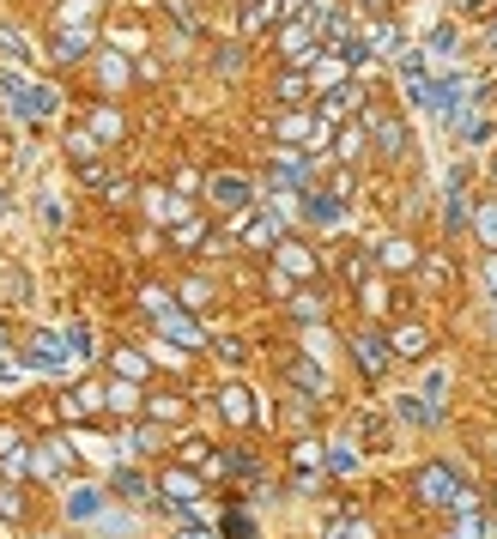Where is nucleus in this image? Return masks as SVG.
<instances>
[{
	"instance_id": "obj_1",
	"label": "nucleus",
	"mask_w": 497,
	"mask_h": 539,
	"mask_svg": "<svg viewBox=\"0 0 497 539\" xmlns=\"http://www.w3.org/2000/svg\"><path fill=\"white\" fill-rule=\"evenodd\" d=\"M0 98L13 103L24 121H49L61 109V91L55 85H37V80H24V73H0Z\"/></svg>"
},
{
	"instance_id": "obj_2",
	"label": "nucleus",
	"mask_w": 497,
	"mask_h": 539,
	"mask_svg": "<svg viewBox=\"0 0 497 539\" xmlns=\"http://www.w3.org/2000/svg\"><path fill=\"white\" fill-rule=\"evenodd\" d=\"M279 231H285V213L279 206H261V213H243L237 219V237L249 249H279Z\"/></svg>"
},
{
	"instance_id": "obj_3",
	"label": "nucleus",
	"mask_w": 497,
	"mask_h": 539,
	"mask_svg": "<svg viewBox=\"0 0 497 539\" xmlns=\"http://www.w3.org/2000/svg\"><path fill=\"white\" fill-rule=\"evenodd\" d=\"M413 491H418L425 503H437V509H443V503H455V497H461V485H455V467H443V460H431V467H418Z\"/></svg>"
},
{
	"instance_id": "obj_4",
	"label": "nucleus",
	"mask_w": 497,
	"mask_h": 539,
	"mask_svg": "<svg viewBox=\"0 0 497 539\" xmlns=\"http://www.w3.org/2000/svg\"><path fill=\"white\" fill-rule=\"evenodd\" d=\"M73 358H80V352L61 340V334H31V345H24V364H31V370H67Z\"/></svg>"
},
{
	"instance_id": "obj_5",
	"label": "nucleus",
	"mask_w": 497,
	"mask_h": 539,
	"mask_svg": "<svg viewBox=\"0 0 497 539\" xmlns=\"http://www.w3.org/2000/svg\"><path fill=\"white\" fill-rule=\"evenodd\" d=\"M206 200L225 206V213H249V206H255V182L249 176H213L206 182Z\"/></svg>"
},
{
	"instance_id": "obj_6",
	"label": "nucleus",
	"mask_w": 497,
	"mask_h": 539,
	"mask_svg": "<svg viewBox=\"0 0 497 539\" xmlns=\"http://www.w3.org/2000/svg\"><path fill=\"white\" fill-rule=\"evenodd\" d=\"M67 158H73V170H80V182H103L98 134H67Z\"/></svg>"
},
{
	"instance_id": "obj_7",
	"label": "nucleus",
	"mask_w": 497,
	"mask_h": 539,
	"mask_svg": "<svg viewBox=\"0 0 497 539\" xmlns=\"http://www.w3.org/2000/svg\"><path fill=\"white\" fill-rule=\"evenodd\" d=\"M152 321H158V334L164 340H177V345H200V327L188 316H182L177 303H164V309H152Z\"/></svg>"
},
{
	"instance_id": "obj_8",
	"label": "nucleus",
	"mask_w": 497,
	"mask_h": 539,
	"mask_svg": "<svg viewBox=\"0 0 497 539\" xmlns=\"http://www.w3.org/2000/svg\"><path fill=\"white\" fill-rule=\"evenodd\" d=\"M49 55L55 61H85L91 55V31H85V24H61L55 43H49Z\"/></svg>"
},
{
	"instance_id": "obj_9",
	"label": "nucleus",
	"mask_w": 497,
	"mask_h": 539,
	"mask_svg": "<svg viewBox=\"0 0 497 539\" xmlns=\"http://www.w3.org/2000/svg\"><path fill=\"white\" fill-rule=\"evenodd\" d=\"M146 213H152L158 224H182L188 219V200L170 194V188H146Z\"/></svg>"
},
{
	"instance_id": "obj_10",
	"label": "nucleus",
	"mask_w": 497,
	"mask_h": 539,
	"mask_svg": "<svg viewBox=\"0 0 497 539\" xmlns=\"http://www.w3.org/2000/svg\"><path fill=\"white\" fill-rule=\"evenodd\" d=\"M352 358H358L364 376H382V370H388V340H377V334H358V340H352Z\"/></svg>"
},
{
	"instance_id": "obj_11",
	"label": "nucleus",
	"mask_w": 497,
	"mask_h": 539,
	"mask_svg": "<svg viewBox=\"0 0 497 539\" xmlns=\"http://www.w3.org/2000/svg\"><path fill=\"white\" fill-rule=\"evenodd\" d=\"M273 255H279V273H285V279H310V273H316V255H310L303 242H279Z\"/></svg>"
},
{
	"instance_id": "obj_12",
	"label": "nucleus",
	"mask_w": 497,
	"mask_h": 539,
	"mask_svg": "<svg viewBox=\"0 0 497 539\" xmlns=\"http://www.w3.org/2000/svg\"><path fill=\"white\" fill-rule=\"evenodd\" d=\"M303 219H310V224H328V231H334V224L346 219V200H339V194H303Z\"/></svg>"
},
{
	"instance_id": "obj_13",
	"label": "nucleus",
	"mask_w": 497,
	"mask_h": 539,
	"mask_svg": "<svg viewBox=\"0 0 497 539\" xmlns=\"http://www.w3.org/2000/svg\"><path fill=\"white\" fill-rule=\"evenodd\" d=\"M67 515L73 521H98L103 515V491L98 485H73V491H67Z\"/></svg>"
},
{
	"instance_id": "obj_14",
	"label": "nucleus",
	"mask_w": 497,
	"mask_h": 539,
	"mask_svg": "<svg viewBox=\"0 0 497 539\" xmlns=\"http://www.w3.org/2000/svg\"><path fill=\"white\" fill-rule=\"evenodd\" d=\"M370 134H377V146L395 158V152H406V128H400L395 116H370Z\"/></svg>"
},
{
	"instance_id": "obj_15",
	"label": "nucleus",
	"mask_w": 497,
	"mask_h": 539,
	"mask_svg": "<svg viewBox=\"0 0 497 539\" xmlns=\"http://www.w3.org/2000/svg\"><path fill=\"white\" fill-rule=\"evenodd\" d=\"M219 412H225L231 424H249V419H255V406H249V388H237V382H231V388L219 394Z\"/></svg>"
},
{
	"instance_id": "obj_16",
	"label": "nucleus",
	"mask_w": 497,
	"mask_h": 539,
	"mask_svg": "<svg viewBox=\"0 0 497 539\" xmlns=\"http://www.w3.org/2000/svg\"><path fill=\"white\" fill-rule=\"evenodd\" d=\"M358 103H364V91H358V85H334V91L321 98V116H352Z\"/></svg>"
},
{
	"instance_id": "obj_17",
	"label": "nucleus",
	"mask_w": 497,
	"mask_h": 539,
	"mask_svg": "<svg viewBox=\"0 0 497 539\" xmlns=\"http://www.w3.org/2000/svg\"><path fill=\"white\" fill-rule=\"evenodd\" d=\"M158 491H170V503H200V479H195V473H164Z\"/></svg>"
},
{
	"instance_id": "obj_18",
	"label": "nucleus",
	"mask_w": 497,
	"mask_h": 539,
	"mask_svg": "<svg viewBox=\"0 0 497 539\" xmlns=\"http://www.w3.org/2000/svg\"><path fill=\"white\" fill-rule=\"evenodd\" d=\"M98 406H103V388H73V394L61 400L67 419H85V412H98Z\"/></svg>"
},
{
	"instance_id": "obj_19",
	"label": "nucleus",
	"mask_w": 497,
	"mask_h": 539,
	"mask_svg": "<svg viewBox=\"0 0 497 539\" xmlns=\"http://www.w3.org/2000/svg\"><path fill=\"white\" fill-rule=\"evenodd\" d=\"M110 491H116V497H128V503H139L146 491H152V485H146V473H134V467H121L116 479H110Z\"/></svg>"
},
{
	"instance_id": "obj_20",
	"label": "nucleus",
	"mask_w": 497,
	"mask_h": 539,
	"mask_svg": "<svg viewBox=\"0 0 497 539\" xmlns=\"http://www.w3.org/2000/svg\"><path fill=\"white\" fill-rule=\"evenodd\" d=\"M395 352H400V358H425V352H431V334H425V327H400Z\"/></svg>"
},
{
	"instance_id": "obj_21",
	"label": "nucleus",
	"mask_w": 497,
	"mask_h": 539,
	"mask_svg": "<svg viewBox=\"0 0 497 539\" xmlns=\"http://www.w3.org/2000/svg\"><path fill=\"white\" fill-rule=\"evenodd\" d=\"M292 382H298L303 394H328V370L321 364H292Z\"/></svg>"
},
{
	"instance_id": "obj_22",
	"label": "nucleus",
	"mask_w": 497,
	"mask_h": 539,
	"mask_svg": "<svg viewBox=\"0 0 497 539\" xmlns=\"http://www.w3.org/2000/svg\"><path fill=\"white\" fill-rule=\"evenodd\" d=\"M413 260H418V249H413L406 237H388V242H382V267H395V273H400V267H413Z\"/></svg>"
},
{
	"instance_id": "obj_23",
	"label": "nucleus",
	"mask_w": 497,
	"mask_h": 539,
	"mask_svg": "<svg viewBox=\"0 0 497 539\" xmlns=\"http://www.w3.org/2000/svg\"><path fill=\"white\" fill-rule=\"evenodd\" d=\"M279 19V0H249L243 6V31H261V24H273Z\"/></svg>"
},
{
	"instance_id": "obj_24",
	"label": "nucleus",
	"mask_w": 497,
	"mask_h": 539,
	"mask_svg": "<svg viewBox=\"0 0 497 539\" xmlns=\"http://www.w3.org/2000/svg\"><path fill=\"white\" fill-rule=\"evenodd\" d=\"M61 467H67V442H49L43 455H31V473H43V479H49V473H61Z\"/></svg>"
},
{
	"instance_id": "obj_25",
	"label": "nucleus",
	"mask_w": 497,
	"mask_h": 539,
	"mask_svg": "<svg viewBox=\"0 0 497 539\" xmlns=\"http://www.w3.org/2000/svg\"><path fill=\"white\" fill-rule=\"evenodd\" d=\"M473 224H479V237H485V249L497 255V200H485V206H473Z\"/></svg>"
},
{
	"instance_id": "obj_26",
	"label": "nucleus",
	"mask_w": 497,
	"mask_h": 539,
	"mask_svg": "<svg viewBox=\"0 0 497 539\" xmlns=\"http://www.w3.org/2000/svg\"><path fill=\"white\" fill-rule=\"evenodd\" d=\"M0 55H6V61H19V67H24V61H31V43H24L19 31H13V24H0Z\"/></svg>"
},
{
	"instance_id": "obj_27",
	"label": "nucleus",
	"mask_w": 497,
	"mask_h": 539,
	"mask_svg": "<svg viewBox=\"0 0 497 539\" xmlns=\"http://www.w3.org/2000/svg\"><path fill=\"white\" fill-rule=\"evenodd\" d=\"M91 134H98V140H121V116L110 109V103H103L98 116H91Z\"/></svg>"
},
{
	"instance_id": "obj_28",
	"label": "nucleus",
	"mask_w": 497,
	"mask_h": 539,
	"mask_svg": "<svg viewBox=\"0 0 497 539\" xmlns=\"http://www.w3.org/2000/svg\"><path fill=\"white\" fill-rule=\"evenodd\" d=\"M103 400H110L116 412H134V406H139V388H134V382H116V388H103Z\"/></svg>"
},
{
	"instance_id": "obj_29",
	"label": "nucleus",
	"mask_w": 497,
	"mask_h": 539,
	"mask_svg": "<svg viewBox=\"0 0 497 539\" xmlns=\"http://www.w3.org/2000/svg\"><path fill=\"white\" fill-rule=\"evenodd\" d=\"M334 152H339V158H358V152H364V128H339Z\"/></svg>"
},
{
	"instance_id": "obj_30",
	"label": "nucleus",
	"mask_w": 497,
	"mask_h": 539,
	"mask_svg": "<svg viewBox=\"0 0 497 539\" xmlns=\"http://www.w3.org/2000/svg\"><path fill=\"white\" fill-rule=\"evenodd\" d=\"M206 303H213V285H206V279L182 285V309H206Z\"/></svg>"
},
{
	"instance_id": "obj_31",
	"label": "nucleus",
	"mask_w": 497,
	"mask_h": 539,
	"mask_svg": "<svg viewBox=\"0 0 497 539\" xmlns=\"http://www.w3.org/2000/svg\"><path fill=\"white\" fill-rule=\"evenodd\" d=\"M98 73H103V85L116 91V85H128V61H121V55H103V61H98Z\"/></svg>"
},
{
	"instance_id": "obj_32",
	"label": "nucleus",
	"mask_w": 497,
	"mask_h": 539,
	"mask_svg": "<svg viewBox=\"0 0 497 539\" xmlns=\"http://www.w3.org/2000/svg\"><path fill=\"white\" fill-rule=\"evenodd\" d=\"M400 419H413V424H431V419H437V406H431V400H413V394H406V400H400Z\"/></svg>"
},
{
	"instance_id": "obj_33",
	"label": "nucleus",
	"mask_w": 497,
	"mask_h": 539,
	"mask_svg": "<svg viewBox=\"0 0 497 539\" xmlns=\"http://www.w3.org/2000/svg\"><path fill=\"white\" fill-rule=\"evenodd\" d=\"M98 13V0H61V24H85Z\"/></svg>"
},
{
	"instance_id": "obj_34",
	"label": "nucleus",
	"mask_w": 497,
	"mask_h": 539,
	"mask_svg": "<svg viewBox=\"0 0 497 539\" xmlns=\"http://www.w3.org/2000/svg\"><path fill=\"white\" fill-rule=\"evenodd\" d=\"M339 73H346V61H339V55H321V61H316V85H328V91H334Z\"/></svg>"
},
{
	"instance_id": "obj_35",
	"label": "nucleus",
	"mask_w": 497,
	"mask_h": 539,
	"mask_svg": "<svg viewBox=\"0 0 497 539\" xmlns=\"http://www.w3.org/2000/svg\"><path fill=\"white\" fill-rule=\"evenodd\" d=\"M303 91H310V80H303L298 67H292V73H285V80H279V98H285V103H298Z\"/></svg>"
},
{
	"instance_id": "obj_36",
	"label": "nucleus",
	"mask_w": 497,
	"mask_h": 539,
	"mask_svg": "<svg viewBox=\"0 0 497 539\" xmlns=\"http://www.w3.org/2000/svg\"><path fill=\"white\" fill-rule=\"evenodd\" d=\"M116 370H121V382H134V376H146V358L139 352H116Z\"/></svg>"
},
{
	"instance_id": "obj_37",
	"label": "nucleus",
	"mask_w": 497,
	"mask_h": 539,
	"mask_svg": "<svg viewBox=\"0 0 497 539\" xmlns=\"http://www.w3.org/2000/svg\"><path fill=\"white\" fill-rule=\"evenodd\" d=\"M200 237H206V224H200V219H182L177 224V249H195Z\"/></svg>"
},
{
	"instance_id": "obj_38",
	"label": "nucleus",
	"mask_w": 497,
	"mask_h": 539,
	"mask_svg": "<svg viewBox=\"0 0 497 539\" xmlns=\"http://www.w3.org/2000/svg\"><path fill=\"white\" fill-rule=\"evenodd\" d=\"M292 309H298L303 321H321V298H316V291H298V298H292Z\"/></svg>"
},
{
	"instance_id": "obj_39",
	"label": "nucleus",
	"mask_w": 497,
	"mask_h": 539,
	"mask_svg": "<svg viewBox=\"0 0 497 539\" xmlns=\"http://www.w3.org/2000/svg\"><path fill=\"white\" fill-rule=\"evenodd\" d=\"M431 55H455V24H437V31H431Z\"/></svg>"
},
{
	"instance_id": "obj_40",
	"label": "nucleus",
	"mask_w": 497,
	"mask_h": 539,
	"mask_svg": "<svg viewBox=\"0 0 497 539\" xmlns=\"http://www.w3.org/2000/svg\"><path fill=\"white\" fill-rule=\"evenodd\" d=\"M328 539H377V534H370L364 521H339V527H334V534H328Z\"/></svg>"
},
{
	"instance_id": "obj_41",
	"label": "nucleus",
	"mask_w": 497,
	"mask_h": 539,
	"mask_svg": "<svg viewBox=\"0 0 497 539\" xmlns=\"http://www.w3.org/2000/svg\"><path fill=\"white\" fill-rule=\"evenodd\" d=\"M328 467H334V473H352L358 455H352V449H328Z\"/></svg>"
},
{
	"instance_id": "obj_42",
	"label": "nucleus",
	"mask_w": 497,
	"mask_h": 539,
	"mask_svg": "<svg viewBox=\"0 0 497 539\" xmlns=\"http://www.w3.org/2000/svg\"><path fill=\"white\" fill-rule=\"evenodd\" d=\"M225 534H231V539H255V521H249V515H231V521H225Z\"/></svg>"
},
{
	"instance_id": "obj_43",
	"label": "nucleus",
	"mask_w": 497,
	"mask_h": 539,
	"mask_svg": "<svg viewBox=\"0 0 497 539\" xmlns=\"http://www.w3.org/2000/svg\"><path fill=\"white\" fill-rule=\"evenodd\" d=\"M152 419H182V400H152Z\"/></svg>"
},
{
	"instance_id": "obj_44",
	"label": "nucleus",
	"mask_w": 497,
	"mask_h": 539,
	"mask_svg": "<svg viewBox=\"0 0 497 539\" xmlns=\"http://www.w3.org/2000/svg\"><path fill=\"white\" fill-rule=\"evenodd\" d=\"M134 449H139V455H146V449H164V437H158V430H134Z\"/></svg>"
},
{
	"instance_id": "obj_45",
	"label": "nucleus",
	"mask_w": 497,
	"mask_h": 539,
	"mask_svg": "<svg viewBox=\"0 0 497 539\" xmlns=\"http://www.w3.org/2000/svg\"><path fill=\"white\" fill-rule=\"evenodd\" d=\"M485 285H492V298H497V255H485Z\"/></svg>"
},
{
	"instance_id": "obj_46",
	"label": "nucleus",
	"mask_w": 497,
	"mask_h": 539,
	"mask_svg": "<svg viewBox=\"0 0 497 539\" xmlns=\"http://www.w3.org/2000/svg\"><path fill=\"white\" fill-rule=\"evenodd\" d=\"M177 539H213V534H206V527H182Z\"/></svg>"
},
{
	"instance_id": "obj_47",
	"label": "nucleus",
	"mask_w": 497,
	"mask_h": 539,
	"mask_svg": "<svg viewBox=\"0 0 497 539\" xmlns=\"http://www.w3.org/2000/svg\"><path fill=\"white\" fill-rule=\"evenodd\" d=\"M0 382H19V370H6V364H0Z\"/></svg>"
},
{
	"instance_id": "obj_48",
	"label": "nucleus",
	"mask_w": 497,
	"mask_h": 539,
	"mask_svg": "<svg viewBox=\"0 0 497 539\" xmlns=\"http://www.w3.org/2000/svg\"><path fill=\"white\" fill-rule=\"evenodd\" d=\"M0 352H6V334H0Z\"/></svg>"
},
{
	"instance_id": "obj_49",
	"label": "nucleus",
	"mask_w": 497,
	"mask_h": 539,
	"mask_svg": "<svg viewBox=\"0 0 497 539\" xmlns=\"http://www.w3.org/2000/svg\"><path fill=\"white\" fill-rule=\"evenodd\" d=\"M455 539H461V534H455Z\"/></svg>"
}]
</instances>
